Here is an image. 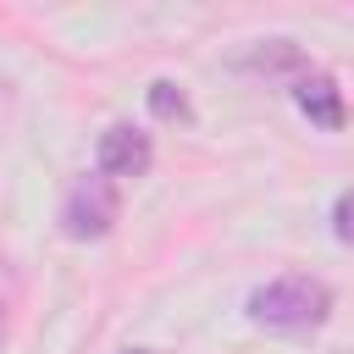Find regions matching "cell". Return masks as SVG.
<instances>
[{"instance_id":"cell-6","label":"cell","mask_w":354,"mask_h":354,"mask_svg":"<svg viewBox=\"0 0 354 354\" xmlns=\"http://www.w3.org/2000/svg\"><path fill=\"white\" fill-rule=\"evenodd\" d=\"M149 111L160 116V122H194V105H188V94L177 88V83H149Z\"/></svg>"},{"instance_id":"cell-8","label":"cell","mask_w":354,"mask_h":354,"mask_svg":"<svg viewBox=\"0 0 354 354\" xmlns=\"http://www.w3.org/2000/svg\"><path fill=\"white\" fill-rule=\"evenodd\" d=\"M116 354H155V348H116Z\"/></svg>"},{"instance_id":"cell-4","label":"cell","mask_w":354,"mask_h":354,"mask_svg":"<svg viewBox=\"0 0 354 354\" xmlns=\"http://www.w3.org/2000/svg\"><path fill=\"white\" fill-rule=\"evenodd\" d=\"M293 105H299L315 127H326V133L343 127V88H337L326 72H299V77H293Z\"/></svg>"},{"instance_id":"cell-7","label":"cell","mask_w":354,"mask_h":354,"mask_svg":"<svg viewBox=\"0 0 354 354\" xmlns=\"http://www.w3.org/2000/svg\"><path fill=\"white\" fill-rule=\"evenodd\" d=\"M332 232H337V243H348V194H337V205H332Z\"/></svg>"},{"instance_id":"cell-1","label":"cell","mask_w":354,"mask_h":354,"mask_svg":"<svg viewBox=\"0 0 354 354\" xmlns=\"http://www.w3.org/2000/svg\"><path fill=\"white\" fill-rule=\"evenodd\" d=\"M326 315H332V288L304 271L271 277L266 288L249 293V321L266 332H315Z\"/></svg>"},{"instance_id":"cell-5","label":"cell","mask_w":354,"mask_h":354,"mask_svg":"<svg viewBox=\"0 0 354 354\" xmlns=\"http://www.w3.org/2000/svg\"><path fill=\"white\" fill-rule=\"evenodd\" d=\"M243 66H254V72H299V66H304V55H299L288 39H266L254 55H243Z\"/></svg>"},{"instance_id":"cell-9","label":"cell","mask_w":354,"mask_h":354,"mask_svg":"<svg viewBox=\"0 0 354 354\" xmlns=\"http://www.w3.org/2000/svg\"><path fill=\"white\" fill-rule=\"evenodd\" d=\"M0 326H6V315H0Z\"/></svg>"},{"instance_id":"cell-3","label":"cell","mask_w":354,"mask_h":354,"mask_svg":"<svg viewBox=\"0 0 354 354\" xmlns=\"http://www.w3.org/2000/svg\"><path fill=\"white\" fill-rule=\"evenodd\" d=\"M94 160H100V177H144L149 171V160H155V144H149V133L144 127H133V122H116V127H105L100 133V149H94Z\"/></svg>"},{"instance_id":"cell-2","label":"cell","mask_w":354,"mask_h":354,"mask_svg":"<svg viewBox=\"0 0 354 354\" xmlns=\"http://www.w3.org/2000/svg\"><path fill=\"white\" fill-rule=\"evenodd\" d=\"M116 216H122V194H116V183L111 177H77L72 188H66V199H61V232L72 238V243H94V238H105L111 227H116Z\"/></svg>"}]
</instances>
